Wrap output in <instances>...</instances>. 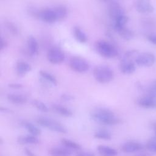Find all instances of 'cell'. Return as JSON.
<instances>
[{
  "mask_svg": "<svg viewBox=\"0 0 156 156\" xmlns=\"http://www.w3.org/2000/svg\"><path fill=\"white\" fill-rule=\"evenodd\" d=\"M90 116L96 122L106 126L116 125L121 121L120 118L113 111L104 107L93 110L90 113Z\"/></svg>",
  "mask_w": 156,
  "mask_h": 156,
  "instance_id": "6da1fadb",
  "label": "cell"
},
{
  "mask_svg": "<svg viewBox=\"0 0 156 156\" xmlns=\"http://www.w3.org/2000/svg\"><path fill=\"white\" fill-rule=\"evenodd\" d=\"M93 77L100 83H107L114 77L113 71L108 66L98 65L93 71Z\"/></svg>",
  "mask_w": 156,
  "mask_h": 156,
  "instance_id": "7a4b0ae2",
  "label": "cell"
},
{
  "mask_svg": "<svg viewBox=\"0 0 156 156\" xmlns=\"http://www.w3.org/2000/svg\"><path fill=\"white\" fill-rule=\"evenodd\" d=\"M36 121L38 125L52 132L60 133H66L67 132L66 128L62 123L51 118L40 116L36 119Z\"/></svg>",
  "mask_w": 156,
  "mask_h": 156,
  "instance_id": "3957f363",
  "label": "cell"
},
{
  "mask_svg": "<svg viewBox=\"0 0 156 156\" xmlns=\"http://www.w3.org/2000/svg\"><path fill=\"white\" fill-rule=\"evenodd\" d=\"M96 49L98 54L103 57L112 58L115 57L118 54V49L110 43L101 40L96 43Z\"/></svg>",
  "mask_w": 156,
  "mask_h": 156,
  "instance_id": "277c9868",
  "label": "cell"
},
{
  "mask_svg": "<svg viewBox=\"0 0 156 156\" xmlns=\"http://www.w3.org/2000/svg\"><path fill=\"white\" fill-rule=\"evenodd\" d=\"M69 65L73 71L79 73H85L89 69V65L87 61L79 56L71 57L69 62Z\"/></svg>",
  "mask_w": 156,
  "mask_h": 156,
  "instance_id": "5b68a950",
  "label": "cell"
},
{
  "mask_svg": "<svg viewBox=\"0 0 156 156\" xmlns=\"http://www.w3.org/2000/svg\"><path fill=\"white\" fill-rule=\"evenodd\" d=\"M156 61L155 55L151 52H145L139 54L135 58V63L143 67H150L152 66Z\"/></svg>",
  "mask_w": 156,
  "mask_h": 156,
  "instance_id": "8992f818",
  "label": "cell"
},
{
  "mask_svg": "<svg viewBox=\"0 0 156 156\" xmlns=\"http://www.w3.org/2000/svg\"><path fill=\"white\" fill-rule=\"evenodd\" d=\"M65 54L62 49L57 47L51 48L47 52L48 61L54 65L62 63L65 60Z\"/></svg>",
  "mask_w": 156,
  "mask_h": 156,
  "instance_id": "52a82bcc",
  "label": "cell"
},
{
  "mask_svg": "<svg viewBox=\"0 0 156 156\" xmlns=\"http://www.w3.org/2000/svg\"><path fill=\"white\" fill-rule=\"evenodd\" d=\"M108 15L110 19L115 21L119 16L125 15L123 8L116 2H111L108 8Z\"/></svg>",
  "mask_w": 156,
  "mask_h": 156,
  "instance_id": "ba28073f",
  "label": "cell"
},
{
  "mask_svg": "<svg viewBox=\"0 0 156 156\" xmlns=\"http://www.w3.org/2000/svg\"><path fill=\"white\" fill-rule=\"evenodd\" d=\"M38 17L46 23L52 24L57 21L56 14L54 9H44L39 12Z\"/></svg>",
  "mask_w": 156,
  "mask_h": 156,
  "instance_id": "9c48e42d",
  "label": "cell"
},
{
  "mask_svg": "<svg viewBox=\"0 0 156 156\" xmlns=\"http://www.w3.org/2000/svg\"><path fill=\"white\" fill-rule=\"evenodd\" d=\"M136 10L140 13H150L154 10L150 0H137L135 3Z\"/></svg>",
  "mask_w": 156,
  "mask_h": 156,
  "instance_id": "30bf717a",
  "label": "cell"
},
{
  "mask_svg": "<svg viewBox=\"0 0 156 156\" xmlns=\"http://www.w3.org/2000/svg\"><path fill=\"white\" fill-rule=\"evenodd\" d=\"M137 104L145 108H156V97L146 94L138 99Z\"/></svg>",
  "mask_w": 156,
  "mask_h": 156,
  "instance_id": "8fae6325",
  "label": "cell"
},
{
  "mask_svg": "<svg viewBox=\"0 0 156 156\" xmlns=\"http://www.w3.org/2000/svg\"><path fill=\"white\" fill-rule=\"evenodd\" d=\"M135 64L133 60L121 58L119 64V69L124 74H131L135 71Z\"/></svg>",
  "mask_w": 156,
  "mask_h": 156,
  "instance_id": "7c38bea8",
  "label": "cell"
},
{
  "mask_svg": "<svg viewBox=\"0 0 156 156\" xmlns=\"http://www.w3.org/2000/svg\"><path fill=\"white\" fill-rule=\"evenodd\" d=\"M144 146L136 141H127L124 143L121 146V149L126 153H133L143 150Z\"/></svg>",
  "mask_w": 156,
  "mask_h": 156,
  "instance_id": "4fadbf2b",
  "label": "cell"
},
{
  "mask_svg": "<svg viewBox=\"0 0 156 156\" xmlns=\"http://www.w3.org/2000/svg\"><path fill=\"white\" fill-rule=\"evenodd\" d=\"M17 142L20 144H37L40 143V140L37 136L32 135H21L17 138Z\"/></svg>",
  "mask_w": 156,
  "mask_h": 156,
  "instance_id": "5bb4252c",
  "label": "cell"
},
{
  "mask_svg": "<svg viewBox=\"0 0 156 156\" xmlns=\"http://www.w3.org/2000/svg\"><path fill=\"white\" fill-rule=\"evenodd\" d=\"M7 98L10 103L15 105H23L26 104L27 101V98L26 96L21 94H9L7 96Z\"/></svg>",
  "mask_w": 156,
  "mask_h": 156,
  "instance_id": "9a60e30c",
  "label": "cell"
},
{
  "mask_svg": "<svg viewBox=\"0 0 156 156\" xmlns=\"http://www.w3.org/2000/svg\"><path fill=\"white\" fill-rule=\"evenodd\" d=\"M32 67L30 64L24 61H18L16 64V73L19 76H23L30 72Z\"/></svg>",
  "mask_w": 156,
  "mask_h": 156,
  "instance_id": "2e32d148",
  "label": "cell"
},
{
  "mask_svg": "<svg viewBox=\"0 0 156 156\" xmlns=\"http://www.w3.org/2000/svg\"><path fill=\"white\" fill-rule=\"evenodd\" d=\"M51 108L53 111L56 113L65 117H71L73 116V112L68 108L57 104H54L51 105Z\"/></svg>",
  "mask_w": 156,
  "mask_h": 156,
  "instance_id": "e0dca14e",
  "label": "cell"
},
{
  "mask_svg": "<svg viewBox=\"0 0 156 156\" xmlns=\"http://www.w3.org/2000/svg\"><path fill=\"white\" fill-rule=\"evenodd\" d=\"M97 151L101 156H117L118 151L108 146L99 145L97 147Z\"/></svg>",
  "mask_w": 156,
  "mask_h": 156,
  "instance_id": "ac0fdd59",
  "label": "cell"
},
{
  "mask_svg": "<svg viewBox=\"0 0 156 156\" xmlns=\"http://www.w3.org/2000/svg\"><path fill=\"white\" fill-rule=\"evenodd\" d=\"M27 43L29 54L32 56L37 55L38 52V44L36 38L32 35L29 36Z\"/></svg>",
  "mask_w": 156,
  "mask_h": 156,
  "instance_id": "d6986e66",
  "label": "cell"
},
{
  "mask_svg": "<svg viewBox=\"0 0 156 156\" xmlns=\"http://www.w3.org/2000/svg\"><path fill=\"white\" fill-rule=\"evenodd\" d=\"M51 156H71L72 151L65 147H54L49 150Z\"/></svg>",
  "mask_w": 156,
  "mask_h": 156,
  "instance_id": "ffe728a7",
  "label": "cell"
},
{
  "mask_svg": "<svg viewBox=\"0 0 156 156\" xmlns=\"http://www.w3.org/2000/svg\"><path fill=\"white\" fill-rule=\"evenodd\" d=\"M21 125L30 134L35 136H39L41 134L40 129L34 125L33 123L27 121H23L21 122Z\"/></svg>",
  "mask_w": 156,
  "mask_h": 156,
  "instance_id": "44dd1931",
  "label": "cell"
},
{
  "mask_svg": "<svg viewBox=\"0 0 156 156\" xmlns=\"http://www.w3.org/2000/svg\"><path fill=\"white\" fill-rule=\"evenodd\" d=\"M61 143L63 146L69 149L70 151H80L82 149V146L77 143L67 138H62L61 140Z\"/></svg>",
  "mask_w": 156,
  "mask_h": 156,
  "instance_id": "7402d4cb",
  "label": "cell"
},
{
  "mask_svg": "<svg viewBox=\"0 0 156 156\" xmlns=\"http://www.w3.org/2000/svg\"><path fill=\"white\" fill-rule=\"evenodd\" d=\"M73 35L76 40L80 43H85L87 41V37L85 32L78 26L73 28Z\"/></svg>",
  "mask_w": 156,
  "mask_h": 156,
  "instance_id": "603a6c76",
  "label": "cell"
},
{
  "mask_svg": "<svg viewBox=\"0 0 156 156\" xmlns=\"http://www.w3.org/2000/svg\"><path fill=\"white\" fill-rule=\"evenodd\" d=\"M116 32L122 39L126 41H130L134 37L133 32L126 26L117 30Z\"/></svg>",
  "mask_w": 156,
  "mask_h": 156,
  "instance_id": "cb8c5ba5",
  "label": "cell"
},
{
  "mask_svg": "<svg viewBox=\"0 0 156 156\" xmlns=\"http://www.w3.org/2000/svg\"><path fill=\"white\" fill-rule=\"evenodd\" d=\"M94 138L99 140H110L112 138V133L107 129H101L96 130L94 133Z\"/></svg>",
  "mask_w": 156,
  "mask_h": 156,
  "instance_id": "d4e9b609",
  "label": "cell"
},
{
  "mask_svg": "<svg viewBox=\"0 0 156 156\" xmlns=\"http://www.w3.org/2000/svg\"><path fill=\"white\" fill-rule=\"evenodd\" d=\"M55 13L57 16V21L63 20L68 15V10L66 7L63 5H58L54 8Z\"/></svg>",
  "mask_w": 156,
  "mask_h": 156,
  "instance_id": "484cf974",
  "label": "cell"
},
{
  "mask_svg": "<svg viewBox=\"0 0 156 156\" xmlns=\"http://www.w3.org/2000/svg\"><path fill=\"white\" fill-rule=\"evenodd\" d=\"M39 73L42 79L44 80L48 83H49L53 86H56L57 85V79L51 73H48L45 71H40Z\"/></svg>",
  "mask_w": 156,
  "mask_h": 156,
  "instance_id": "4316f807",
  "label": "cell"
},
{
  "mask_svg": "<svg viewBox=\"0 0 156 156\" xmlns=\"http://www.w3.org/2000/svg\"><path fill=\"white\" fill-rule=\"evenodd\" d=\"M129 21V18L126 15H123L119 18H118L115 21H114V29L116 31L117 30L125 27L126 24Z\"/></svg>",
  "mask_w": 156,
  "mask_h": 156,
  "instance_id": "83f0119b",
  "label": "cell"
},
{
  "mask_svg": "<svg viewBox=\"0 0 156 156\" xmlns=\"http://www.w3.org/2000/svg\"><path fill=\"white\" fill-rule=\"evenodd\" d=\"M32 105L37 108L38 110L42 112H48V106L42 101L38 100V99H34L31 101Z\"/></svg>",
  "mask_w": 156,
  "mask_h": 156,
  "instance_id": "f1b7e54d",
  "label": "cell"
},
{
  "mask_svg": "<svg viewBox=\"0 0 156 156\" xmlns=\"http://www.w3.org/2000/svg\"><path fill=\"white\" fill-rule=\"evenodd\" d=\"M140 53L137 50L135 49H132L127 51L122 57V59H127V60H135V58Z\"/></svg>",
  "mask_w": 156,
  "mask_h": 156,
  "instance_id": "f546056e",
  "label": "cell"
},
{
  "mask_svg": "<svg viewBox=\"0 0 156 156\" xmlns=\"http://www.w3.org/2000/svg\"><path fill=\"white\" fill-rule=\"evenodd\" d=\"M146 147L151 152H156V138L149 140L146 144Z\"/></svg>",
  "mask_w": 156,
  "mask_h": 156,
  "instance_id": "4dcf8cb0",
  "label": "cell"
},
{
  "mask_svg": "<svg viewBox=\"0 0 156 156\" xmlns=\"http://www.w3.org/2000/svg\"><path fill=\"white\" fill-rule=\"evenodd\" d=\"M156 97V80L152 82L150 86L147 90V94Z\"/></svg>",
  "mask_w": 156,
  "mask_h": 156,
  "instance_id": "1f68e13d",
  "label": "cell"
},
{
  "mask_svg": "<svg viewBox=\"0 0 156 156\" xmlns=\"http://www.w3.org/2000/svg\"><path fill=\"white\" fill-rule=\"evenodd\" d=\"M5 26H6L7 28L8 29V30L10 32L11 34H12L14 35H16L18 34V29L14 24H13L12 23H10V22H7L6 23Z\"/></svg>",
  "mask_w": 156,
  "mask_h": 156,
  "instance_id": "d6a6232c",
  "label": "cell"
},
{
  "mask_svg": "<svg viewBox=\"0 0 156 156\" xmlns=\"http://www.w3.org/2000/svg\"><path fill=\"white\" fill-rule=\"evenodd\" d=\"M60 99L62 101H65V102H69V101H73L74 98L73 96H72L71 94H66V93H64L62 94L60 96Z\"/></svg>",
  "mask_w": 156,
  "mask_h": 156,
  "instance_id": "836d02e7",
  "label": "cell"
},
{
  "mask_svg": "<svg viewBox=\"0 0 156 156\" xmlns=\"http://www.w3.org/2000/svg\"><path fill=\"white\" fill-rule=\"evenodd\" d=\"M147 40L153 44L156 45V34H150L147 35Z\"/></svg>",
  "mask_w": 156,
  "mask_h": 156,
  "instance_id": "e575fe53",
  "label": "cell"
},
{
  "mask_svg": "<svg viewBox=\"0 0 156 156\" xmlns=\"http://www.w3.org/2000/svg\"><path fill=\"white\" fill-rule=\"evenodd\" d=\"M9 87L13 89H20L23 87V85L18 83H11L9 84Z\"/></svg>",
  "mask_w": 156,
  "mask_h": 156,
  "instance_id": "d590c367",
  "label": "cell"
},
{
  "mask_svg": "<svg viewBox=\"0 0 156 156\" xmlns=\"http://www.w3.org/2000/svg\"><path fill=\"white\" fill-rule=\"evenodd\" d=\"M76 156H95V155L90 152H80Z\"/></svg>",
  "mask_w": 156,
  "mask_h": 156,
  "instance_id": "8d00e7d4",
  "label": "cell"
},
{
  "mask_svg": "<svg viewBox=\"0 0 156 156\" xmlns=\"http://www.w3.org/2000/svg\"><path fill=\"white\" fill-rule=\"evenodd\" d=\"M24 153L26 154V156H37L35 153H34L30 149L26 147L24 149Z\"/></svg>",
  "mask_w": 156,
  "mask_h": 156,
  "instance_id": "74e56055",
  "label": "cell"
},
{
  "mask_svg": "<svg viewBox=\"0 0 156 156\" xmlns=\"http://www.w3.org/2000/svg\"><path fill=\"white\" fill-rule=\"evenodd\" d=\"M134 156H153V154L150 152H140L135 154Z\"/></svg>",
  "mask_w": 156,
  "mask_h": 156,
  "instance_id": "f35d334b",
  "label": "cell"
},
{
  "mask_svg": "<svg viewBox=\"0 0 156 156\" xmlns=\"http://www.w3.org/2000/svg\"><path fill=\"white\" fill-rule=\"evenodd\" d=\"M7 41L4 40L2 37L1 38V50L2 51L7 46Z\"/></svg>",
  "mask_w": 156,
  "mask_h": 156,
  "instance_id": "ab89813d",
  "label": "cell"
},
{
  "mask_svg": "<svg viewBox=\"0 0 156 156\" xmlns=\"http://www.w3.org/2000/svg\"><path fill=\"white\" fill-rule=\"evenodd\" d=\"M151 127L155 130V138H156V122H152L151 125Z\"/></svg>",
  "mask_w": 156,
  "mask_h": 156,
  "instance_id": "60d3db41",
  "label": "cell"
},
{
  "mask_svg": "<svg viewBox=\"0 0 156 156\" xmlns=\"http://www.w3.org/2000/svg\"><path fill=\"white\" fill-rule=\"evenodd\" d=\"M102 1H104V2H112V0H102Z\"/></svg>",
  "mask_w": 156,
  "mask_h": 156,
  "instance_id": "b9f144b4",
  "label": "cell"
}]
</instances>
